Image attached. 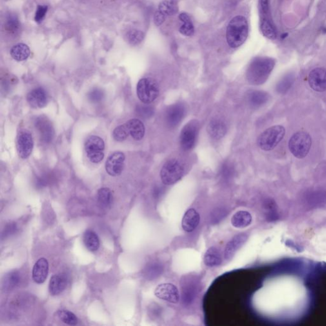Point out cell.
<instances>
[{
    "mask_svg": "<svg viewBox=\"0 0 326 326\" xmlns=\"http://www.w3.org/2000/svg\"><path fill=\"white\" fill-rule=\"evenodd\" d=\"M129 135L126 125H120L115 128L113 132V137L117 142H123Z\"/></svg>",
    "mask_w": 326,
    "mask_h": 326,
    "instance_id": "obj_35",
    "label": "cell"
},
{
    "mask_svg": "<svg viewBox=\"0 0 326 326\" xmlns=\"http://www.w3.org/2000/svg\"><path fill=\"white\" fill-rule=\"evenodd\" d=\"M166 18L163 16L162 14H160L158 11L155 13L154 15V21H155V24L157 26H162L164 21H166Z\"/></svg>",
    "mask_w": 326,
    "mask_h": 326,
    "instance_id": "obj_41",
    "label": "cell"
},
{
    "mask_svg": "<svg viewBox=\"0 0 326 326\" xmlns=\"http://www.w3.org/2000/svg\"><path fill=\"white\" fill-rule=\"evenodd\" d=\"M204 263L209 267H215L219 266L222 263L219 250L215 247H212L207 250L204 256Z\"/></svg>",
    "mask_w": 326,
    "mask_h": 326,
    "instance_id": "obj_22",
    "label": "cell"
},
{
    "mask_svg": "<svg viewBox=\"0 0 326 326\" xmlns=\"http://www.w3.org/2000/svg\"><path fill=\"white\" fill-rule=\"evenodd\" d=\"M260 30L267 39L274 40L277 37V31L272 19H260Z\"/></svg>",
    "mask_w": 326,
    "mask_h": 326,
    "instance_id": "obj_28",
    "label": "cell"
},
{
    "mask_svg": "<svg viewBox=\"0 0 326 326\" xmlns=\"http://www.w3.org/2000/svg\"><path fill=\"white\" fill-rule=\"evenodd\" d=\"M56 316L61 322L67 325L76 326L79 323V319L73 312L66 310H57Z\"/></svg>",
    "mask_w": 326,
    "mask_h": 326,
    "instance_id": "obj_32",
    "label": "cell"
},
{
    "mask_svg": "<svg viewBox=\"0 0 326 326\" xmlns=\"http://www.w3.org/2000/svg\"><path fill=\"white\" fill-rule=\"evenodd\" d=\"M15 229H16V225H15V224H10L7 227V229H5L6 235L14 233Z\"/></svg>",
    "mask_w": 326,
    "mask_h": 326,
    "instance_id": "obj_42",
    "label": "cell"
},
{
    "mask_svg": "<svg viewBox=\"0 0 326 326\" xmlns=\"http://www.w3.org/2000/svg\"><path fill=\"white\" fill-rule=\"evenodd\" d=\"M269 94L264 91H253L249 96V102L250 104L254 107H260L269 101Z\"/></svg>",
    "mask_w": 326,
    "mask_h": 326,
    "instance_id": "obj_30",
    "label": "cell"
},
{
    "mask_svg": "<svg viewBox=\"0 0 326 326\" xmlns=\"http://www.w3.org/2000/svg\"><path fill=\"white\" fill-rule=\"evenodd\" d=\"M68 285V276L66 274H54L51 278L49 285V291L51 295H59L66 289Z\"/></svg>",
    "mask_w": 326,
    "mask_h": 326,
    "instance_id": "obj_14",
    "label": "cell"
},
{
    "mask_svg": "<svg viewBox=\"0 0 326 326\" xmlns=\"http://www.w3.org/2000/svg\"><path fill=\"white\" fill-rule=\"evenodd\" d=\"M184 168L180 162L171 160L167 162L163 166L160 175L163 184L173 185L182 177Z\"/></svg>",
    "mask_w": 326,
    "mask_h": 326,
    "instance_id": "obj_6",
    "label": "cell"
},
{
    "mask_svg": "<svg viewBox=\"0 0 326 326\" xmlns=\"http://www.w3.org/2000/svg\"><path fill=\"white\" fill-rule=\"evenodd\" d=\"M252 222V216L247 211L236 212L231 218V224L236 228H244Z\"/></svg>",
    "mask_w": 326,
    "mask_h": 326,
    "instance_id": "obj_23",
    "label": "cell"
},
{
    "mask_svg": "<svg viewBox=\"0 0 326 326\" xmlns=\"http://www.w3.org/2000/svg\"><path fill=\"white\" fill-rule=\"evenodd\" d=\"M275 65V61L268 57H256L250 64L247 79L250 84L259 86L264 84Z\"/></svg>",
    "mask_w": 326,
    "mask_h": 326,
    "instance_id": "obj_1",
    "label": "cell"
},
{
    "mask_svg": "<svg viewBox=\"0 0 326 326\" xmlns=\"http://www.w3.org/2000/svg\"><path fill=\"white\" fill-rule=\"evenodd\" d=\"M106 145L104 140L98 136H91L85 143V150L89 160L93 163H99L104 160Z\"/></svg>",
    "mask_w": 326,
    "mask_h": 326,
    "instance_id": "obj_7",
    "label": "cell"
},
{
    "mask_svg": "<svg viewBox=\"0 0 326 326\" xmlns=\"http://www.w3.org/2000/svg\"><path fill=\"white\" fill-rule=\"evenodd\" d=\"M226 126L222 120H212L208 125L207 131L212 138L220 139L224 137L226 133Z\"/></svg>",
    "mask_w": 326,
    "mask_h": 326,
    "instance_id": "obj_20",
    "label": "cell"
},
{
    "mask_svg": "<svg viewBox=\"0 0 326 326\" xmlns=\"http://www.w3.org/2000/svg\"><path fill=\"white\" fill-rule=\"evenodd\" d=\"M285 133V128L282 126L271 127L259 137L258 146L263 151L273 150L284 137Z\"/></svg>",
    "mask_w": 326,
    "mask_h": 326,
    "instance_id": "obj_4",
    "label": "cell"
},
{
    "mask_svg": "<svg viewBox=\"0 0 326 326\" xmlns=\"http://www.w3.org/2000/svg\"><path fill=\"white\" fill-rule=\"evenodd\" d=\"M7 30L12 33H16L19 30V22L16 17L10 16L8 18L7 23H6Z\"/></svg>",
    "mask_w": 326,
    "mask_h": 326,
    "instance_id": "obj_37",
    "label": "cell"
},
{
    "mask_svg": "<svg viewBox=\"0 0 326 326\" xmlns=\"http://www.w3.org/2000/svg\"><path fill=\"white\" fill-rule=\"evenodd\" d=\"M98 203L104 209H108L112 203L113 196L111 190L107 187L98 190L97 194Z\"/></svg>",
    "mask_w": 326,
    "mask_h": 326,
    "instance_id": "obj_31",
    "label": "cell"
},
{
    "mask_svg": "<svg viewBox=\"0 0 326 326\" xmlns=\"http://www.w3.org/2000/svg\"><path fill=\"white\" fill-rule=\"evenodd\" d=\"M249 35V24L242 15H237L229 21L226 30V40L230 48L236 49L242 46Z\"/></svg>",
    "mask_w": 326,
    "mask_h": 326,
    "instance_id": "obj_2",
    "label": "cell"
},
{
    "mask_svg": "<svg viewBox=\"0 0 326 326\" xmlns=\"http://www.w3.org/2000/svg\"><path fill=\"white\" fill-rule=\"evenodd\" d=\"M294 80V78L292 75L285 76L277 84L276 90L280 93L284 94L286 93L293 84Z\"/></svg>",
    "mask_w": 326,
    "mask_h": 326,
    "instance_id": "obj_34",
    "label": "cell"
},
{
    "mask_svg": "<svg viewBox=\"0 0 326 326\" xmlns=\"http://www.w3.org/2000/svg\"><path fill=\"white\" fill-rule=\"evenodd\" d=\"M200 216L198 212L193 209L188 210L183 217L182 226L185 231H193L200 224Z\"/></svg>",
    "mask_w": 326,
    "mask_h": 326,
    "instance_id": "obj_17",
    "label": "cell"
},
{
    "mask_svg": "<svg viewBox=\"0 0 326 326\" xmlns=\"http://www.w3.org/2000/svg\"><path fill=\"white\" fill-rule=\"evenodd\" d=\"M247 240V236L245 234L241 233L234 236L225 247L224 258L226 260H230L233 258L234 254Z\"/></svg>",
    "mask_w": 326,
    "mask_h": 326,
    "instance_id": "obj_16",
    "label": "cell"
},
{
    "mask_svg": "<svg viewBox=\"0 0 326 326\" xmlns=\"http://www.w3.org/2000/svg\"><path fill=\"white\" fill-rule=\"evenodd\" d=\"M178 19L182 22V25L179 28L181 34L185 37L193 36L194 34V26L189 15L185 12L181 13Z\"/></svg>",
    "mask_w": 326,
    "mask_h": 326,
    "instance_id": "obj_27",
    "label": "cell"
},
{
    "mask_svg": "<svg viewBox=\"0 0 326 326\" xmlns=\"http://www.w3.org/2000/svg\"><path fill=\"white\" fill-rule=\"evenodd\" d=\"M34 141L30 131L22 130L19 133L17 138L18 154L22 159H27L32 153Z\"/></svg>",
    "mask_w": 326,
    "mask_h": 326,
    "instance_id": "obj_8",
    "label": "cell"
},
{
    "mask_svg": "<svg viewBox=\"0 0 326 326\" xmlns=\"http://www.w3.org/2000/svg\"><path fill=\"white\" fill-rule=\"evenodd\" d=\"M10 54L15 61H25L30 56V49L26 44H18L15 45L11 49Z\"/></svg>",
    "mask_w": 326,
    "mask_h": 326,
    "instance_id": "obj_25",
    "label": "cell"
},
{
    "mask_svg": "<svg viewBox=\"0 0 326 326\" xmlns=\"http://www.w3.org/2000/svg\"><path fill=\"white\" fill-rule=\"evenodd\" d=\"M49 263L46 258H40L33 267V280L38 284H41L46 280L49 274Z\"/></svg>",
    "mask_w": 326,
    "mask_h": 326,
    "instance_id": "obj_15",
    "label": "cell"
},
{
    "mask_svg": "<svg viewBox=\"0 0 326 326\" xmlns=\"http://www.w3.org/2000/svg\"><path fill=\"white\" fill-rule=\"evenodd\" d=\"M185 113L184 106L181 104L172 106L167 111V123L171 127L177 126L182 120Z\"/></svg>",
    "mask_w": 326,
    "mask_h": 326,
    "instance_id": "obj_18",
    "label": "cell"
},
{
    "mask_svg": "<svg viewBox=\"0 0 326 326\" xmlns=\"http://www.w3.org/2000/svg\"><path fill=\"white\" fill-rule=\"evenodd\" d=\"M312 146V138L305 131H299L292 135L289 142V150L298 159L308 155Z\"/></svg>",
    "mask_w": 326,
    "mask_h": 326,
    "instance_id": "obj_3",
    "label": "cell"
},
{
    "mask_svg": "<svg viewBox=\"0 0 326 326\" xmlns=\"http://www.w3.org/2000/svg\"><path fill=\"white\" fill-rule=\"evenodd\" d=\"M137 92L140 101L149 104L155 101L159 95V87L155 80L144 78L138 82Z\"/></svg>",
    "mask_w": 326,
    "mask_h": 326,
    "instance_id": "obj_5",
    "label": "cell"
},
{
    "mask_svg": "<svg viewBox=\"0 0 326 326\" xmlns=\"http://www.w3.org/2000/svg\"><path fill=\"white\" fill-rule=\"evenodd\" d=\"M157 298L167 302L176 304L180 300L179 292L177 287L172 283H162L158 285L155 290Z\"/></svg>",
    "mask_w": 326,
    "mask_h": 326,
    "instance_id": "obj_9",
    "label": "cell"
},
{
    "mask_svg": "<svg viewBox=\"0 0 326 326\" xmlns=\"http://www.w3.org/2000/svg\"><path fill=\"white\" fill-rule=\"evenodd\" d=\"M21 274L19 272L13 271L4 276L3 287L5 291H12L19 286L21 282Z\"/></svg>",
    "mask_w": 326,
    "mask_h": 326,
    "instance_id": "obj_24",
    "label": "cell"
},
{
    "mask_svg": "<svg viewBox=\"0 0 326 326\" xmlns=\"http://www.w3.org/2000/svg\"><path fill=\"white\" fill-rule=\"evenodd\" d=\"M37 127L39 129L40 136H42L44 141L46 142H50L52 140L54 131L52 126L48 120L41 119L37 121Z\"/></svg>",
    "mask_w": 326,
    "mask_h": 326,
    "instance_id": "obj_29",
    "label": "cell"
},
{
    "mask_svg": "<svg viewBox=\"0 0 326 326\" xmlns=\"http://www.w3.org/2000/svg\"><path fill=\"white\" fill-rule=\"evenodd\" d=\"M126 125L129 135L135 140H141L145 135V127L141 120L133 119L128 120Z\"/></svg>",
    "mask_w": 326,
    "mask_h": 326,
    "instance_id": "obj_19",
    "label": "cell"
},
{
    "mask_svg": "<svg viewBox=\"0 0 326 326\" xmlns=\"http://www.w3.org/2000/svg\"><path fill=\"white\" fill-rule=\"evenodd\" d=\"M125 159L126 157L122 152L117 151L113 153L106 161L107 173L112 176L120 175L124 169Z\"/></svg>",
    "mask_w": 326,
    "mask_h": 326,
    "instance_id": "obj_10",
    "label": "cell"
},
{
    "mask_svg": "<svg viewBox=\"0 0 326 326\" xmlns=\"http://www.w3.org/2000/svg\"><path fill=\"white\" fill-rule=\"evenodd\" d=\"M137 111L138 114L144 118L150 117L154 114V109L149 106H139Z\"/></svg>",
    "mask_w": 326,
    "mask_h": 326,
    "instance_id": "obj_38",
    "label": "cell"
},
{
    "mask_svg": "<svg viewBox=\"0 0 326 326\" xmlns=\"http://www.w3.org/2000/svg\"><path fill=\"white\" fill-rule=\"evenodd\" d=\"M157 11L164 17L172 16L178 12V2L176 0H163Z\"/></svg>",
    "mask_w": 326,
    "mask_h": 326,
    "instance_id": "obj_21",
    "label": "cell"
},
{
    "mask_svg": "<svg viewBox=\"0 0 326 326\" xmlns=\"http://www.w3.org/2000/svg\"><path fill=\"white\" fill-rule=\"evenodd\" d=\"M27 102L33 109H42L48 105L49 96L46 89L37 88L31 90L26 97Z\"/></svg>",
    "mask_w": 326,
    "mask_h": 326,
    "instance_id": "obj_11",
    "label": "cell"
},
{
    "mask_svg": "<svg viewBox=\"0 0 326 326\" xmlns=\"http://www.w3.org/2000/svg\"><path fill=\"white\" fill-rule=\"evenodd\" d=\"M309 83L313 90L318 92L326 91V70L323 68H317L310 71Z\"/></svg>",
    "mask_w": 326,
    "mask_h": 326,
    "instance_id": "obj_12",
    "label": "cell"
},
{
    "mask_svg": "<svg viewBox=\"0 0 326 326\" xmlns=\"http://www.w3.org/2000/svg\"><path fill=\"white\" fill-rule=\"evenodd\" d=\"M221 168H222L221 169V173H222V176L224 178H228L231 177L232 175H233V167L231 164H228V163H225V164L222 165Z\"/></svg>",
    "mask_w": 326,
    "mask_h": 326,
    "instance_id": "obj_39",
    "label": "cell"
},
{
    "mask_svg": "<svg viewBox=\"0 0 326 326\" xmlns=\"http://www.w3.org/2000/svg\"><path fill=\"white\" fill-rule=\"evenodd\" d=\"M48 10V6L47 5L38 6L35 15V22H37L38 24L41 23V22L43 21L45 17H46Z\"/></svg>",
    "mask_w": 326,
    "mask_h": 326,
    "instance_id": "obj_36",
    "label": "cell"
},
{
    "mask_svg": "<svg viewBox=\"0 0 326 326\" xmlns=\"http://www.w3.org/2000/svg\"><path fill=\"white\" fill-rule=\"evenodd\" d=\"M145 35L142 31L133 29L128 31L126 34L127 42L131 46H136L141 44L144 40Z\"/></svg>",
    "mask_w": 326,
    "mask_h": 326,
    "instance_id": "obj_33",
    "label": "cell"
},
{
    "mask_svg": "<svg viewBox=\"0 0 326 326\" xmlns=\"http://www.w3.org/2000/svg\"><path fill=\"white\" fill-rule=\"evenodd\" d=\"M83 240L87 249L91 252L97 251L100 248V242L98 234L93 230H86L84 233Z\"/></svg>",
    "mask_w": 326,
    "mask_h": 326,
    "instance_id": "obj_26",
    "label": "cell"
},
{
    "mask_svg": "<svg viewBox=\"0 0 326 326\" xmlns=\"http://www.w3.org/2000/svg\"><path fill=\"white\" fill-rule=\"evenodd\" d=\"M89 99L93 102H98L101 101L103 99V97H104V93H103L101 90L99 89H95L91 91V93L89 94Z\"/></svg>",
    "mask_w": 326,
    "mask_h": 326,
    "instance_id": "obj_40",
    "label": "cell"
},
{
    "mask_svg": "<svg viewBox=\"0 0 326 326\" xmlns=\"http://www.w3.org/2000/svg\"><path fill=\"white\" fill-rule=\"evenodd\" d=\"M197 128L193 123L186 125L180 134V144L185 151H189L195 145Z\"/></svg>",
    "mask_w": 326,
    "mask_h": 326,
    "instance_id": "obj_13",
    "label": "cell"
}]
</instances>
